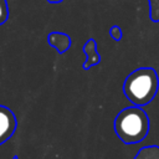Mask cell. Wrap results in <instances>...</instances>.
I'll return each mask as SVG.
<instances>
[{"mask_svg": "<svg viewBox=\"0 0 159 159\" xmlns=\"http://www.w3.org/2000/svg\"><path fill=\"white\" fill-rule=\"evenodd\" d=\"M109 35H111V37L114 41H120L122 40V36H123V32H122V29L118 25H113L109 29Z\"/></svg>", "mask_w": 159, "mask_h": 159, "instance_id": "8", "label": "cell"}, {"mask_svg": "<svg viewBox=\"0 0 159 159\" xmlns=\"http://www.w3.org/2000/svg\"><path fill=\"white\" fill-rule=\"evenodd\" d=\"M150 122L147 112L138 106L123 108L114 119V132L124 144L142 142L149 133Z\"/></svg>", "mask_w": 159, "mask_h": 159, "instance_id": "2", "label": "cell"}, {"mask_svg": "<svg viewBox=\"0 0 159 159\" xmlns=\"http://www.w3.org/2000/svg\"><path fill=\"white\" fill-rule=\"evenodd\" d=\"M17 125L16 117L11 109L0 106V144L6 142L15 132Z\"/></svg>", "mask_w": 159, "mask_h": 159, "instance_id": "3", "label": "cell"}, {"mask_svg": "<svg viewBox=\"0 0 159 159\" xmlns=\"http://www.w3.org/2000/svg\"><path fill=\"white\" fill-rule=\"evenodd\" d=\"M9 17V6L6 0H0V25L5 24Z\"/></svg>", "mask_w": 159, "mask_h": 159, "instance_id": "7", "label": "cell"}, {"mask_svg": "<svg viewBox=\"0 0 159 159\" xmlns=\"http://www.w3.org/2000/svg\"><path fill=\"white\" fill-rule=\"evenodd\" d=\"M83 52L86 55V61L83 63V68L88 70L92 66H96L101 62V55L97 51V42L93 39H89L83 45Z\"/></svg>", "mask_w": 159, "mask_h": 159, "instance_id": "4", "label": "cell"}, {"mask_svg": "<svg viewBox=\"0 0 159 159\" xmlns=\"http://www.w3.org/2000/svg\"><path fill=\"white\" fill-rule=\"evenodd\" d=\"M134 159H159V145H147L140 148Z\"/></svg>", "mask_w": 159, "mask_h": 159, "instance_id": "6", "label": "cell"}, {"mask_svg": "<svg viewBox=\"0 0 159 159\" xmlns=\"http://www.w3.org/2000/svg\"><path fill=\"white\" fill-rule=\"evenodd\" d=\"M50 4H57V2H62L63 0H47Z\"/></svg>", "mask_w": 159, "mask_h": 159, "instance_id": "9", "label": "cell"}, {"mask_svg": "<svg viewBox=\"0 0 159 159\" xmlns=\"http://www.w3.org/2000/svg\"><path fill=\"white\" fill-rule=\"evenodd\" d=\"M159 76L153 67H139L132 71L124 80L123 93L133 106L144 107L157 96Z\"/></svg>", "mask_w": 159, "mask_h": 159, "instance_id": "1", "label": "cell"}, {"mask_svg": "<svg viewBox=\"0 0 159 159\" xmlns=\"http://www.w3.org/2000/svg\"><path fill=\"white\" fill-rule=\"evenodd\" d=\"M47 42L56 48L58 53L66 52L71 47V37L67 34L53 31L47 36Z\"/></svg>", "mask_w": 159, "mask_h": 159, "instance_id": "5", "label": "cell"}, {"mask_svg": "<svg viewBox=\"0 0 159 159\" xmlns=\"http://www.w3.org/2000/svg\"><path fill=\"white\" fill-rule=\"evenodd\" d=\"M14 159H17V158H14Z\"/></svg>", "mask_w": 159, "mask_h": 159, "instance_id": "10", "label": "cell"}]
</instances>
